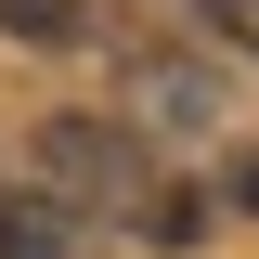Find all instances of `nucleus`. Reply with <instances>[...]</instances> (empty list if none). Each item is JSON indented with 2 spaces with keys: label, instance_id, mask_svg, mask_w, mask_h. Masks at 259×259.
<instances>
[{
  "label": "nucleus",
  "instance_id": "obj_4",
  "mask_svg": "<svg viewBox=\"0 0 259 259\" xmlns=\"http://www.w3.org/2000/svg\"><path fill=\"white\" fill-rule=\"evenodd\" d=\"M194 26L233 39V52H259V0H194Z\"/></svg>",
  "mask_w": 259,
  "mask_h": 259
},
{
  "label": "nucleus",
  "instance_id": "obj_5",
  "mask_svg": "<svg viewBox=\"0 0 259 259\" xmlns=\"http://www.w3.org/2000/svg\"><path fill=\"white\" fill-rule=\"evenodd\" d=\"M233 207H246V221H259V156H233Z\"/></svg>",
  "mask_w": 259,
  "mask_h": 259
},
{
  "label": "nucleus",
  "instance_id": "obj_1",
  "mask_svg": "<svg viewBox=\"0 0 259 259\" xmlns=\"http://www.w3.org/2000/svg\"><path fill=\"white\" fill-rule=\"evenodd\" d=\"M39 168H52V182H78V194H104V207L130 194L156 246H194V194H182V182H156L130 130H104V117H52V130H39Z\"/></svg>",
  "mask_w": 259,
  "mask_h": 259
},
{
  "label": "nucleus",
  "instance_id": "obj_2",
  "mask_svg": "<svg viewBox=\"0 0 259 259\" xmlns=\"http://www.w3.org/2000/svg\"><path fill=\"white\" fill-rule=\"evenodd\" d=\"M78 246H91V221H65V194L0 182V259H78Z\"/></svg>",
  "mask_w": 259,
  "mask_h": 259
},
{
  "label": "nucleus",
  "instance_id": "obj_3",
  "mask_svg": "<svg viewBox=\"0 0 259 259\" xmlns=\"http://www.w3.org/2000/svg\"><path fill=\"white\" fill-rule=\"evenodd\" d=\"M0 39H26V52H78V39H104V0H0Z\"/></svg>",
  "mask_w": 259,
  "mask_h": 259
}]
</instances>
